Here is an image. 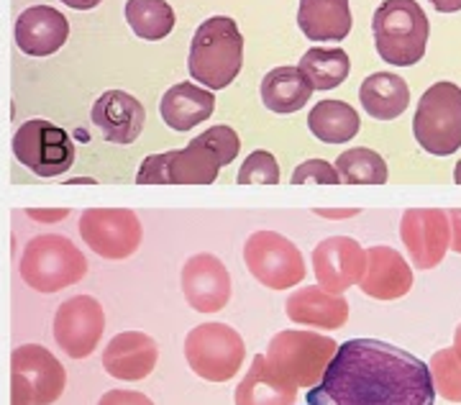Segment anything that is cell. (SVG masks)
<instances>
[{
	"mask_svg": "<svg viewBox=\"0 0 461 405\" xmlns=\"http://www.w3.org/2000/svg\"><path fill=\"white\" fill-rule=\"evenodd\" d=\"M436 390L426 362L395 344L351 339L339 344L305 405H433Z\"/></svg>",
	"mask_w": 461,
	"mask_h": 405,
	"instance_id": "cell-1",
	"label": "cell"
},
{
	"mask_svg": "<svg viewBox=\"0 0 461 405\" xmlns=\"http://www.w3.org/2000/svg\"><path fill=\"white\" fill-rule=\"evenodd\" d=\"M241 149V139L230 126H213L195 136L185 149L147 157L136 182L141 185H211L221 167H229Z\"/></svg>",
	"mask_w": 461,
	"mask_h": 405,
	"instance_id": "cell-2",
	"label": "cell"
},
{
	"mask_svg": "<svg viewBox=\"0 0 461 405\" xmlns=\"http://www.w3.org/2000/svg\"><path fill=\"white\" fill-rule=\"evenodd\" d=\"M244 65V36L229 16L205 18L190 44V78L208 90H223Z\"/></svg>",
	"mask_w": 461,
	"mask_h": 405,
	"instance_id": "cell-3",
	"label": "cell"
},
{
	"mask_svg": "<svg viewBox=\"0 0 461 405\" xmlns=\"http://www.w3.org/2000/svg\"><path fill=\"white\" fill-rule=\"evenodd\" d=\"M372 33L375 49L387 65L412 67L426 54L430 23L415 0H384L375 11Z\"/></svg>",
	"mask_w": 461,
	"mask_h": 405,
	"instance_id": "cell-4",
	"label": "cell"
},
{
	"mask_svg": "<svg viewBox=\"0 0 461 405\" xmlns=\"http://www.w3.org/2000/svg\"><path fill=\"white\" fill-rule=\"evenodd\" d=\"M21 280L36 292H59L87 275V260L62 234H41L23 246L18 262Z\"/></svg>",
	"mask_w": 461,
	"mask_h": 405,
	"instance_id": "cell-5",
	"label": "cell"
},
{
	"mask_svg": "<svg viewBox=\"0 0 461 405\" xmlns=\"http://www.w3.org/2000/svg\"><path fill=\"white\" fill-rule=\"evenodd\" d=\"M339 344L329 336H321L313 331H295L287 328L275 334L267 349V364L269 370L293 382L297 388H315L321 377L336 354Z\"/></svg>",
	"mask_w": 461,
	"mask_h": 405,
	"instance_id": "cell-6",
	"label": "cell"
},
{
	"mask_svg": "<svg viewBox=\"0 0 461 405\" xmlns=\"http://www.w3.org/2000/svg\"><path fill=\"white\" fill-rule=\"evenodd\" d=\"M412 133L420 149L433 157H448L461 149V87L436 82L418 100Z\"/></svg>",
	"mask_w": 461,
	"mask_h": 405,
	"instance_id": "cell-7",
	"label": "cell"
},
{
	"mask_svg": "<svg viewBox=\"0 0 461 405\" xmlns=\"http://www.w3.org/2000/svg\"><path fill=\"white\" fill-rule=\"evenodd\" d=\"M190 370L208 382H229L247 359V344L229 324H200L185 336Z\"/></svg>",
	"mask_w": 461,
	"mask_h": 405,
	"instance_id": "cell-8",
	"label": "cell"
},
{
	"mask_svg": "<svg viewBox=\"0 0 461 405\" xmlns=\"http://www.w3.org/2000/svg\"><path fill=\"white\" fill-rule=\"evenodd\" d=\"M67 373L41 344H23L11 354V405H51L62 398Z\"/></svg>",
	"mask_w": 461,
	"mask_h": 405,
	"instance_id": "cell-9",
	"label": "cell"
},
{
	"mask_svg": "<svg viewBox=\"0 0 461 405\" xmlns=\"http://www.w3.org/2000/svg\"><path fill=\"white\" fill-rule=\"evenodd\" d=\"M244 264L269 290H290L305 280V260L295 242L277 231H254L244 244Z\"/></svg>",
	"mask_w": 461,
	"mask_h": 405,
	"instance_id": "cell-10",
	"label": "cell"
},
{
	"mask_svg": "<svg viewBox=\"0 0 461 405\" xmlns=\"http://www.w3.org/2000/svg\"><path fill=\"white\" fill-rule=\"evenodd\" d=\"M14 154L39 178H59L75 164V144L69 133L44 118L26 121L14 133Z\"/></svg>",
	"mask_w": 461,
	"mask_h": 405,
	"instance_id": "cell-11",
	"label": "cell"
},
{
	"mask_svg": "<svg viewBox=\"0 0 461 405\" xmlns=\"http://www.w3.org/2000/svg\"><path fill=\"white\" fill-rule=\"evenodd\" d=\"M83 242L103 260H129L144 239V228L131 208H90L80 218Z\"/></svg>",
	"mask_w": 461,
	"mask_h": 405,
	"instance_id": "cell-12",
	"label": "cell"
},
{
	"mask_svg": "<svg viewBox=\"0 0 461 405\" xmlns=\"http://www.w3.org/2000/svg\"><path fill=\"white\" fill-rule=\"evenodd\" d=\"M105 313L93 295H75L54 313V341L67 357H90L103 341Z\"/></svg>",
	"mask_w": 461,
	"mask_h": 405,
	"instance_id": "cell-13",
	"label": "cell"
},
{
	"mask_svg": "<svg viewBox=\"0 0 461 405\" xmlns=\"http://www.w3.org/2000/svg\"><path fill=\"white\" fill-rule=\"evenodd\" d=\"M400 236L418 270L438 267L451 244L448 213L441 208H411L402 213Z\"/></svg>",
	"mask_w": 461,
	"mask_h": 405,
	"instance_id": "cell-14",
	"label": "cell"
},
{
	"mask_svg": "<svg viewBox=\"0 0 461 405\" xmlns=\"http://www.w3.org/2000/svg\"><path fill=\"white\" fill-rule=\"evenodd\" d=\"M182 292L190 308L198 313H218L230 300V275L226 264L211 252L193 254L182 264Z\"/></svg>",
	"mask_w": 461,
	"mask_h": 405,
	"instance_id": "cell-15",
	"label": "cell"
},
{
	"mask_svg": "<svg viewBox=\"0 0 461 405\" xmlns=\"http://www.w3.org/2000/svg\"><path fill=\"white\" fill-rule=\"evenodd\" d=\"M366 264V249L351 236H329L313 249V272L318 288L341 295L359 285Z\"/></svg>",
	"mask_w": 461,
	"mask_h": 405,
	"instance_id": "cell-16",
	"label": "cell"
},
{
	"mask_svg": "<svg viewBox=\"0 0 461 405\" xmlns=\"http://www.w3.org/2000/svg\"><path fill=\"white\" fill-rule=\"evenodd\" d=\"M159 359V346L149 334L123 331L115 334L103 349V370L123 382H139L154 373Z\"/></svg>",
	"mask_w": 461,
	"mask_h": 405,
	"instance_id": "cell-17",
	"label": "cell"
},
{
	"mask_svg": "<svg viewBox=\"0 0 461 405\" xmlns=\"http://www.w3.org/2000/svg\"><path fill=\"white\" fill-rule=\"evenodd\" d=\"M93 124L111 144H133L147 124L141 100L123 90H105L93 106Z\"/></svg>",
	"mask_w": 461,
	"mask_h": 405,
	"instance_id": "cell-18",
	"label": "cell"
},
{
	"mask_svg": "<svg viewBox=\"0 0 461 405\" xmlns=\"http://www.w3.org/2000/svg\"><path fill=\"white\" fill-rule=\"evenodd\" d=\"M359 288L375 300H397L412 288V270L393 246H369Z\"/></svg>",
	"mask_w": 461,
	"mask_h": 405,
	"instance_id": "cell-19",
	"label": "cell"
},
{
	"mask_svg": "<svg viewBox=\"0 0 461 405\" xmlns=\"http://www.w3.org/2000/svg\"><path fill=\"white\" fill-rule=\"evenodd\" d=\"M69 23L51 5H32L16 18V44L29 57H50L65 47Z\"/></svg>",
	"mask_w": 461,
	"mask_h": 405,
	"instance_id": "cell-20",
	"label": "cell"
},
{
	"mask_svg": "<svg viewBox=\"0 0 461 405\" xmlns=\"http://www.w3.org/2000/svg\"><path fill=\"white\" fill-rule=\"evenodd\" d=\"M285 313L297 326L336 331L348 321V303L341 295H333L318 285H305L287 298Z\"/></svg>",
	"mask_w": 461,
	"mask_h": 405,
	"instance_id": "cell-21",
	"label": "cell"
},
{
	"mask_svg": "<svg viewBox=\"0 0 461 405\" xmlns=\"http://www.w3.org/2000/svg\"><path fill=\"white\" fill-rule=\"evenodd\" d=\"M215 111V96L195 82H177L159 100V115L172 131H190Z\"/></svg>",
	"mask_w": 461,
	"mask_h": 405,
	"instance_id": "cell-22",
	"label": "cell"
},
{
	"mask_svg": "<svg viewBox=\"0 0 461 405\" xmlns=\"http://www.w3.org/2000/svg\"><path fill=\"white\" fill-rule=\"evenodd\" d=\"M297 26L311 41H344L351 26L348 0H300Z\"/></svg>",
	"mask_w": 461,
	"mask_h": 405,
	"instance_id": "cell-23",
	"label": "cell"
},
{
	"mask_svg": "<svg viewBox=\"0 0 461 405\" xmlns=\"http://www.w3.org/2000/svg\"><path fill=\"white\" fill-rule=\"evenodd\" d=\"M295 400L297 385L272 373L264 354L251 359L249 373L233 392L236 405H295Z\"/></svg>",
	"mask_w": 461,
	"mask_h": 405,
	"instance_id": "cell-24",
	"label": "cell"
},
{
	"mask_svg": "<svg viewBox=\"0 0 461 405\" xmlns=\"http://www.w3.org/2000/svg\"><path fill=\"white\" fill-rule=\"evenodd\" d=\"M359 100L364 111L375 121H395L411 106V87L400 75L393 72H375L362 82Z\"/></svg>",
	"mask_w": 461,
	"mask_h": 405,
	"instance_id": "cell-25",
	"label": "cell"
},
{
	"mask_svg": "<svg viewBox=\"0 0 461 405\" xmlns=\"http://www.w3.org/2000/svg\"><path fill=\"white\" fill-rule=\"evenodd\" d=\"M311 96L313 87L297 67H275L264 75L262 103L272 114H295L308 106Z\"/></svg>",
	"mask_w": 461,
	"mask_h": 405,
	"instance_id": "cell-26",
	"label": "cell"
},
{
	"mask_svg": "<svg viewBox=\"0 0 461 405\" xmlns=\"http://www.w3.org/2000/svg\"><path fill=\"white\" fill-rule=\"evenodd\" d=\"M308 129L323 144H346L359 133V114L344 100H321L308 114Z\"/></svg>",
	"mask_w": 461,
	"mask_h": 405,
	"instance_id": "cell-27",
	"label": "cell"
},
{
	"mask_svg": "<svg viewBox=\"0 0 461 405\" xmlns=\"http://www.w3.org/2000/svg\"><path fill=\"white\" fill-rule=\"evenodd\" d=\"M297 69L305 75L313 90H333L348 78L351 72V60L344 49H308L300 60Z\"/></svg>",
	"mask_w": 461,
	"mask_h": 405,
	"instance_id": "cell-28",
	"label": "cell"
},
{
	"mask_svg": "<svg viewBox=\"0 0 461 405\" xmlns=\"http://www.w3.org/2000/svg\"><path fill=\"white\" fill-rule=\"evenodd\" d=\"M126 21L144 41H162L175 29V11L167 0H126Z\"/></svg>",
	"mask_w": 461,
	"mask_h": 405,
	"instance_id": "cell-29",
	"label": "cell"
},
{
	"mask_svg": "<svg viewBox=\"0 0 461 405\" xmlns=\"http://www.w3.org/2000/svg\"><path fill=\"white\" fill-rule=\"evenodd\" d=\"M336 172L341 182H354V185H382L390 175L384 160L375 149H366V146H354L344 152L336 160Z\"/></svg>",
	"mask_w": 461,
	"mask_h": 405,
	"instance_id": "cell-30",
	"label": "cell"
},
{
	"mask_svg": "<svg viewBox=\"0 0 461 405\" xmlns=\"http://www.w3.org/2000/svg\"><path fill=\"white\" fill-rule=\"evenodd\" d=\"M429 370L436 395H441L448 403H461V362L454 354V349L436 352Z\"/></svg>",
	"mask_w": 461,
	"mask_h": 405,
	"instance_id": "cell-31",
	"label": "cell"
},
{
	"mask_svg": "<svg viewBox=\"0 0 461 405\" xmlns=\"http://www.w3.org/2000/svg\"><path fill=\"white\" fill-rule=\"evenodd\" d=\"M239 182L241 185H249V182H259V185H277L280 182V164L277 160L264 152V149H257L247 157V162L241 164L239 170Z\"/></svg>",
	"mask_w": 461,
	"mask_h": 405,
	"instance_id": "cell-32",
	"label": "cell"
},
{
	"mask_svg": "<svg viewBox=\"0 0 461 405\" xmlns=\"http://www.w3.org/2000/svg\"><path fill=\"white\" fill-rule=\"evenodd\" d=\"M293 182H321V185H336L341 182L336 167L326 160H308V162L297 164V170L293 172Z\"/></svg>",
	"mask_w": 461,
	"mask_h": 405,
	"instance_id": "cell-33",
	"label": "cell"
},
{
	"mask_svg": "<svg viewBox=\"0 0 461 405\" xmlns=\"http://www.w3.org/2000/svg\"><path fill=\"white\" fill-rule=\"evenodd\" d=\"M98 405H154L149 400L144 392H136V390H108Z\"/></svg>",
	"mask_w": 461,
	"mask_h": 405,
	"instance_id": "cell-34",
	"label": "cell"
},
{
	"mask_svg": "<svg viewBox=\"0 0 461 405\" xmlns=\"http://www.w3.org/2000/svg\"><path fill=\"white\" fill-rule=\"evenodd\" d=\"M26 216L33 221H41V224H59L69 216V208H29Z\"/></svg>",
	"mask_w": 461,
	"mask_h": 405,
	"instance_id": "cell-35",
	"label": "cell"
},
{
	"mask_svg": "<svg viewBox=\"0 0 461 405\" xmlns=\"http://www.w3.org/2000/svg\"><path fill=\"white\" fill-rule=\"evenodd\" d=\"M451 249L456 252V254H461V208H456V211H451Z\"/></svg>",
	"mask_w": 461,
	"mask_h": 405,
	"instance_id": "cell-36",
	"label": "cell"
},
{
	"mask_svg": "<svg viewBox=\"0 0 461 405\" xmlns=\"http://www.w3.org/2000/svg\"><path fill=\"white\" fill-rule=\"evenodd\" d=\"M438 14H456L461 11V0H429Z\"/></svg>",
	"mask_w": 461,
	"mask_h": 405,
	"instance_id": "cell-37",
	"label": "cell"
},
{
	"mask_svg": "<svg viewBox=\"0 0 461 405\" xmlns=\"http://www.w3.org/2000/svg\"><path fill=\"white\" fill-rule=\"evenodd\" d=\"M62 3L69 5V8H75V11H90V8L100 5L103 0H62Z\"/></svg>",
	"mask_w": 461,
	"mask_h": 405,
	"instance_id": "cell-38",
	"label": "cell"
},
{
	"mask_svg": "<svg viewBox=\"0 0 461 405\" xmlns=\"http://www.w3.org/2000/svg\"><path fill=\"white\" fill-rule=\"evenodd\" d=\"M318 216H323V218H348V216H357L359 211H354V208H348V211H326V208H318Z\"/></svg>",
	"mask_w": 461,
	"mask_h": 405,
	"instance_id": "cell-39",
	"label": "cell"
},
{
	"mask_svg": "<svg viewBox=\"0 0 461 405\" xmlns=\"http://www.w3.org/2000/svg\"><path fill=\"white\" fill-rule=\"evenodd\" d=\"M451 349H454V354H456V359L461 362V324L456 326V334H454V346H451Z\"/></svg>",
	"mask_w": 461,
	"mask_h": 405,
	"instance_id": "cell-40",
	"label": "cell"
},
{
	"mask_svg": "<svg viewBox=\"0 0 461 405\" xmlns=\"http://www.w3.org/2000/svg\"><path fill=\"white\" fill-rule=\"evenodd\" d=\"M454 179H456V182L461 185V160H459V164H456V170H454Z\"/></svg>",
	"mask_w": 461,
	"mask_h": 405,
	"instance_id": "cell-41",
	"label": "cell"
}]
</instances>
